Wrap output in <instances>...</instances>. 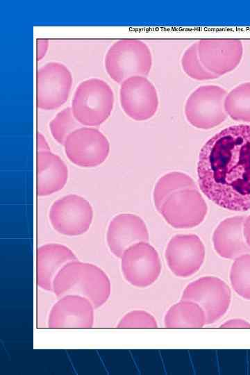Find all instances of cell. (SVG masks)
<instances>
[{"instance_id": "28", "label": "cell", "mask_w": 250, "mask_h": 375, "mask_svg": "<svg viewBox=\"0 0 250 375\" xmlns=\"http://www.w3.org/2000/svg\"><path fill=\"white\" fill-rule=\"evenodd\" d=\"M49 47L47 39L38 38L36 40L37 60H40L46 54Z\"/></svg>"}, {"instance_id": "5", "label": "cell", "mask_w": 250, "mask_h": 375, "mask_svg": "<svg viewBox=\"0 0 250 375\" xmlns=\"http://www.w3.org/2000/svg\"><path fill=\"white\" fill-rule=\"evenodd\" d=\"M226 92L218 85L199 87L188 98L185 114L194 127L210 129L222 123L227 113L224 103Z\"/></svg>"}, {"instance_id": "3", "label": "cell", "mask_w": 250, "mask_h": 375, "mask_svg": "<svg viewBox=\"0 0 250 375\" xmlns=\"http://www.w3.org/2000/svg\"><path fill=\"white\" fill-rule=\"evenodd\" d=\"M113 105L110 86L102 79L92 78L82 81L76 88L72 110L81 124L97 126L110 117Z\"/></svg>"}, {"instance_id": "20", "label": "cell", "mask_w": 250, "mask_h": 375, "mask_svg": "<svg viewBox=\"0 0 250 375\" xmlns=\"http://www.w3.org/2000/svg\"><path fill=\"white\" fill-rule=\"evenodd\" d=\"M164 324L167 328H201L206 324V317L199 304L181 299L169 308Z\"/></svg>"}, {"instance_id": "9", "label": "cell", "mask_w": 250, "mask_h": 375, "mask_svg": "<svg viewBox=\"0 0 250 375\" xmlns=\"http://www.w3.org/2000/svg\"><path fill=\"white\" fill-rule=\"evenodd\" d=\"M63 146L69 160L81 167L100 165L110 152V144L106 135L91 127H80L73 131Z\"/></svg>"}, {"instance_id": "17", "label": "cell", "mask_w": 250, "mask_h": 375, "mask_svg": "<svg viewBox=\"0 0 250 375\" xmlns=\"http://www.w3.org/2000/svg\"><path fill=\"white\" fill-rule=\"evenodd\" d=\"M36 281L42 290L53 292V280L67 263L76 260L74 253L67 246L49 243L40 246L36 256Z\"/></svg>"}, {"instance_id": "13", "label": "cell", "mask_w": 250, "mask_h": 375, "mask_svg": "<svg viewBox=\"0 0 250 375\" xmlns=\"http://www.w3.org/2000/svg\"><path fill=\"white\" fill-rule=\"evenodd\" d=\"M119 100L124 112L135 121L150 119L158 107L156 88L142 76L128 78L122 83Z\"/></svg>"}, {"instance_id": "25", "label": "cell", "mask_w": 250, "mask_h": 375, "mask_svg": "<svg viewBox=\"0 0 250 375\" xmlns=\"http://www.w3.org/2000/svg\"><path fill=\"white\" fill-rule=\"evenodd\" d=\"M181 65L184 72L191 78L203 81L217 78V76L206 70L201 63L197 51V42L184 52Z\"/></svg>"}, {"instance_id": "15", "label": "cell", "mask_w": 250, "mask_h": 375, "mask_svg": "<svg viewBox=\"0 0 250 375\" xmlns=\"http://www.w3.org/2000/svg\"><path fill=\"white\" fill-rule=\"evenodd\" d=\"M94 306L87 298L67 294L58 298L48 317L49 328H91Z\"/></svg>"}, {"instance_id": "19", "label": "cell", "mask_w": 250, "mask_h": 375, "mask_svg": "<svg viewBox=\"0 0 250 375\" xmlns=\"http://www.w3.org/2000/svg\"><path fill=\"white\" fill-rule=\"evenodd\" d=\"M68 168L51 151L37 153V194L48 196L62 190L68 179Z\"/></svg>"}, {"instance_id": "6", "label": "cell", "mask_w": 250, "mask_h": 375, "mask_svg": "<svg viewBox=\"0 0 250 375\" xmlns=\"http://www.w3.org/2000/svg\"><path fill=\"white\" fill-rule=\"evenodd\" d=\"M181 299L199 304L206 314V324H211L228 311L231 302V291L222 279L206 276L189 283L182 293Z\"/></svg>"}, {"instance_id": "4", "label": "cell", "mask_w": 250, "mask_h": 375, "mask_svg": "<svg viewBox=\"0 0 250 375\" xmlns=\"http://www.w3.org/2000/svg\"><path fill=\"white\" fill-rule=\"evenodd\" d=\"M105 68L109 76L120 83L135 76L149 74L152 56L149 47L135 39H124L113 43L105 56Z\"/></svg>"}, {"instance_id": "7", "label": "cell", "mask_w": 250, "mask_h": 375, "mask_svg": "<svg viewBox=\"0 0 250 375\" xmlns=\"http://www.w3.org/2000/svg\"><path fill=\"white\" fill-rule=\"evenodd\" d=\"M124 279L131 285L144 288L159 278L162 265L159 254L148 242H140L127 248L121 256Z\"/></svg>"}, {"instance_id": "2", "label": "cell", "mask_w": 250, "mask_h": 375, "mask_svg": "<svg viewBox=\"0 0 250 375\" xmlns=\"http://www.w3.org/2000/svg\"><path fill=\"white\" fill-rule=\"evenodd\" d=\"M53 292L58 298L67 294L81 295L97 308L108 300L111 283L101 268L76 260L67 263L57 274L53 282Z\"/></svg>"}, {"instance_id": "22", "label": "cell", "mask_w": 250, "mask_h": 375, "mask_svg": "<svg viewBox=\"0 0 250 375\" xmlns=\"http://www.w3.org/2000/svg\"><path fill=\"white\" fill-rule=\"evenodd\" d=\"M224 106L233 119L250 123V82L233 89L226 97Z\"/></svg>"}, {"instance_id": "8", "label": "cell", "mask_w": 250, "mask_h": 375, "mask_svg": "<svg viewBox=\"0 0 250 375\" xmlns=\"http://www.w3.org/2000/svg\"><path fill=\"white\" fill-rule=\"evenodd\" d=\"M49 219L55 231L67 236L82 235L90 228L93 210L88 200L74 194L55 201L50 207Z\"/></svg>"}, {"instance_id": "27", "label": "cell", "mask_w": 250, "mask_h": 375, "mask_svg": "<svg viewBox=\"0 0 250 375\" xmlns=\"http://www.w3.org/2000/svg\"><path fill=\"white\" fill-rule=\"evenodd\" d=\"M220 328H250V323L241 318L230 319L219 326Z\"/></svg>"}, {"instance_id": "14", "label": "cell", "mask_w": 250, "mask_h": 375, "mask_svg": "<svg viewBox=\"0 0 250 375\" xmlns=\"http://www.w3.org/2000/svg\"><path fill=\"white\" fill-rule=\"evenodd\" d=\"M197 51L204 68L219 77L238 65L243 49L239 40H201L197 42Z\"/></svg>"}, {"instance_id": "26", "label": "cell", "mask_w": 250, "mask_h": 375, "mask_svg": "<svg viewBox=\"0 0 250 375\" xmlns=\"http://www.w3.org/2000/svg\"><path fill=\"white\" fill-rule=\"evenodd\" d=\"M117 328H157L156 318L149 312L134 310L125 314L117 325Z\"/></svg>"}, {"instance_id": "12", "label": "cell", "mask_w": 250, "mask_h": 375, "mask_svg": "<svg viewBox=\"0 0 250 375\" xmlns=\"http://www.w3.org/2000/svg\"><path fill=\"white\" fill-rule=\"evenodd\" d=\"M205 247L194 234H178L169 241L165 253L167 265L176 276L188 278L196 274L205 259Z\"/></svg>"}, {"instance_id": "30", "label": "cell", "mask_w": 250, "mask_h": 375, "mask_svg": "<svg viewBox=\"0 0 250 375\" xmlns=\"http://www.w3.org/2000/svg\"><path fill=\"white\" fill-rule=\"evenodd\" d=\"M243 234L246 242L250 247V215L245 217L243 224Z\"/></svg>"}, {"instance_id": "29", "label": "cell", "mask_w": 250, "mask_h": 375, "mask_svg": "<svg viewBox=\"0 0 250 375\" xmlns=\"http://www.w3.org/2000/svg\"><path fill=\"white\" fill-rule=\"evenodd\" d=\"M37 149L38 152L51 151L48 142L40 132L37 133Z\"/></svg>"}, {"instance_id": "21", "label": "cell", "mask_w": 250, "mask_h": 375, "mask_svg": "<svg viewBox=\"0 0 250 375\" xmlns=\"http://www.w3.org/2000/svg\"><path fill=\"white\" fill-rule=\"evenodd\" d=\"M189 188L197 189V186L193 179L186 174L173 172L160 177L153 193V202L158 211L170 195L177 191Z\"/></svg>"}, {"instance_id": "24", "label": "cell", "mask_w": 250, "mask_h": 375, "mask_svg": "<svg viewBox=\"0 0 250 375\" xmlns=\"http://www.w3.org/2000/svg\"><path fill=\"white\" fill-rule=\"evenodd\" d=\"M81 124L75 119L72 108H65L60 111L49 123L52 137L60 144L64 142L68 135L80 128Z\"/></svg>"}, {"instance_id": "11", "label": "cell", "mask_w": 250, "mask_h": 375, "mask_svg": "<svg viewBox=\"0 0 250 375\" xmlns=\"http://www.w3.org/2000/svg\"><path fill=\"white\" fill-rule=\"evenodd\" d=\"M72 85L69 69L62 63L49 62L36 74V103L42 110H53L68 99Z\"/></svg>"}, {"instance_id": "23", "label": "cell", "mask_w": 250, "mask_h": 375, "mask_svg": "<svg viewBox=\"0 0 250 375\" xmlns=\"http://www.w3.org/2000/svg\"><path fill=\"white\" fill-rule=\"evenodd\" d=\"M229 278L235 293L246 300H250V254H244L235 259Z\"/></svg>"}, {"instance_id": "10", "label": "cell", "mask_w": 250, "mask_h": 375, "mask_svg": "<svg viewBox=\"0 0 250 375\" xmlns=\"http://www.w3.org/2000/svg\"><path fill=\"white\" fill-rule=\"evenodd\" d=\"M176 228H191L205 219L208 206L198 189H184L170 195L158 211Z\"/></svg>"}, {"instance_id": "18", "label": "cell", "mask_w": 250, "mask_h": 375, "mask_svg": "<svg viewBox=\"0 0 250 375\" xmlns=\"http://www.w3.org/2000/svg\"><path fill=\"white\" fill-rule=\"evenodd\" d=\"M245 217L235 216L222 221L214 231L212 242L219 256L226 259H235L250 253V247L243 234Z\"/></svg>"}, {"instance_id": "16", "label": "cell", "mask_w": 250, "mask_h": 375, "mask_svg": "<svg viewBox=\"0 0 250 375\" xmlns=\"http://www.w3.org/2000/svg\"><path fill=\"white\" fill-rule=\"evenodd\" d=\"M149 231L144 220L131 213L115 216L110 222L106 232V242L110 251L121 258L124 251L133 244L148 242Z\"/></svg>"}, {"instance_id": "1", "label": "cell", "mask_w": 250, "mask_h": 375, "mask_svg": "<svg viewBox=\"0 0 250 375\" xmlns=\"http://www.w3.org/2000/svg\"><path fill=\"white\" fill-rule=\"evenodd\" d=\"M202 192L233 211L250 210V126L226 128L201 148L197 164Z\"/></svg>"}]
</instances>
